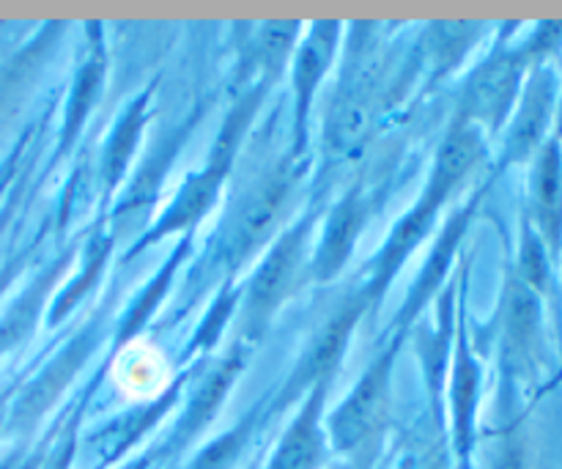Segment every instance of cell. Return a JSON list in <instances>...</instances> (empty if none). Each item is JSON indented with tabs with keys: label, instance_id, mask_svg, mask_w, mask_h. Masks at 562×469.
Returning a JSON list of instances; mask_svg holds the SVG:
<instances>
[{
	"label": "cell",
	"instance_id": "obj_1",
	"mask_svg": "<svg viewBox=\"0 0 562 469\" xmlns=\"http://www.w3.org/2000/svg\"><path fill=\"white\" fill-rule=\"evenodd\" d=\"M530 71V64L519 53L514 38L497 42L492 53L464 80L459 119L477 126L483 135L503 132L505 121L510 119L516 102H519V93Z\"/></svg>",
	"mask_w": 562,
	"mask_h": 469
},
{
	"label": "cell",
	"instance_id": "obj_2",
	"mask_svg": "<svg viewBox=\"0 0 562 469\" xmlns=\"http://www.w3.org/2000/svg\"><path fill=\"white\" fill-rule=\"evenodd\" d=\"M560 110V77L554 66H536L527 75L525 88L519 93L514 113L503 126V146H499V163L525 165L543 148L552 137L554 119Z\"/></svg>",
	"mask_w": 562,
	"mask_h": 469
},
{
	"label": "cell",
	"instance_id": "obj_3",
	"mask_svg": "<svg viewBox=\"0 0 562 469\" xmlns=\"http://www.w3.org/2000/svg\"><path fill=\"white\" fill-rule=\"evenodd\" d=\"M311 236V223H300L285 231L267 258L261 261L258 272L252 275L245 294V333L261 335L269 319L278 313V308L289 300L296 289V275H300L302 258H305V242Z\"/></svg>",
	"mask_w": 562,
	"mask_h": 469
},
{
	"label": "cell",
	"instance_id": "obj_4",
	"mask_svg": "<svg viewBox=\"0 0 562 469\" xmlns=\"http://www.w3.org/2000/svg\"><path fill=\"white\" fill-rule=\"evenodd\" d=\"M398 355V344L379 355L373 366L351 388V395L329 417V437L335 448L355 450L382 428L390 406V388H393V362Z\"/></svg>",
	"mask_w": 562,
	"mask_h": 469
},
{
	"label": "cell",
	"instance_id": "obj_5",
	"mask_svg": "<svg viewBox=\"0 0 562 469\" xmlns=\"http://www.w3.org/2000/svg\"><path fill=\"white\" fill-rule=\"evenodd\" d=\"M503 355L514 373H536L543 357V300L514 272L505 280L499 308Z\"/></svg>",
	"mask_w": 562,
	"mask_h": 469
},
{
	"label": "cell",
	"instance_id": "obj_6",
	"mask_svg": "<svg viewBox=\"0 0 562 469\" xmlns=\"http://www.w3.org/2000/svg\"><path fill=\"white\" fill-rule=\"evenodd\" d=\"M527 174V220L552 258L562 256V137L552 135L530 159Z\"/></svg>",
	"mask_w": 562,
	"mask_h": 469
},
{
	"label": "cell",
	"instance_id": "obj_7",
	"mask_svg": "<svg viewBox=\"0 0 562 469\" xmlns=\"http://www.w3.org/2000/svg\"><path fill=\"white\" fill-rule=\"evenodd\" d=\"M291 198V170L278 168L263 176L261 185L241 201L228 239L231 264H241L278 228Z\"/></svg>",
	"mask_w": 562,
	"mask_h": 469
},
{
	"label": "cell",
	"instance_id": "obj_8",
	"mask_svg": "<svg viewBox=\"0 0 562 469\" xmlns=\"http://www.w3.org/2000/svg\"><path fill=\"white\" fill-rule=\"evenodd\" d=\"M368 302H371V294L355 297V300L346 302V305L329 319L327 327L311 340V346H307V351L302 355V360L296 362L294 373H291L289 384H285V399H294L302 390H313L333 379L340 360H344L346 349H349V340L351 335H355L357 322H360V316L366 313Z\"/></svg>",
	"mask_w": 562,
	"mask_h": 469
},
{
	"label": "cell",
	"instance_id": "obj_9",
	"mask_svg": "<svg viewBox=\"0 0 562 469\" xmlns=\"http://www.w3.org/2000/svg\"><path fill=\"white\" fill-rule=\"evenodd\" d=\"M340 31H344L340 22H316L307 27L300 47L294 49V154L305 148L307 113L322 86V77L327 75L335 58Z\"/></svg>",
	"mask_w": 562,
	"mask_h": 469
},
{
	"label": "cell",
	"instance_id": "obj_10",
	"mask_svg": "<svg viewBox=\"0 0 562 469\" xmlns=\"http://www.w3.org/2000/svg\"><path fill=\"white\" fill-rule=\"evenodd\" d=\"M327 384L329 382H324L311 390V399L305 401L302 412L285 432L269 469H316L322 465L324 445H327V439H324L327 434L322 426V401Z\"/></svg>",
	"mask_w": 562,
	"mask_h": 469
},
{
	"label": "cell",
	"instance_id": "obj_11",
	"mask_svg": "<svg viewBox=\"0 0 562 469\" xmlns=\"http://www.w3.org/2000/svg\"><path fill=\"white\" fill-rule=\"evenodd\" d=\"M366 217L368 209L360 190L349 192V196L329 212L327 231H324L322 245H318L316 256H313L311 261L316 278H333V275L344 267L351 247H355L357 234H360L362 223H366Z\"/></svg>",
	"mask_w": 562,
	"mask_h": 469
},
{
	"label": "cell",
	"instance_id": "obj_12",
	"mask_svg": "<svg viewBox=\"0 0 562 469\" xmlns=\"http://www.w3.org/2000/svg\"><path fill=\"white\" fill-rule=\"evenodd\" d=\"M488 33L486 22H437L428 38V53L439 71H450L472 53Z\"/></svg>",
	"mask_w": 562,
	"mask_h": 469
},
{
	"label": "cell",
	"instance_id": "obj_13",
	"mask_svg": "<svg viewBox=\"0 0 562 469\" xmlns=\"http://www.w3.org/2000/svg\"><path fill=\"white\" fill-rule=\"evenodd\" d=\"M300 33V22H263L252 31L247 64L258 71H278V66L294 53Z\"/></svg>",
	"mask_w": 562,
	"mask_h": 469
},
{
	"label": "cell",
	"instance_id": "obj_14",
	"mask_svg": "<svg viewBox=\"0 0 562 469\" xmlns=\"http://www.w3.org/2000/svg\"><path fill=\"white\" fill-rule=\"evenodd\" d=\"M521 283L530 291H536L541 300H547L549 291L554 283V258L549 247L543 245L541 236L530 228L521 225V242H519V258H516V269H510Z\"/></svg>",
	"mask_w": 562,
	"mask_h": 469
},
{
	"label": "cell",
	"instance_id": "obj_15",
	"mask_svg": "<svg viewBox=\"0 0 562 469\" xmlns=\"http://www.w3.org/2000/svg\"><path fill=\"white\" fill-rule=\"evenodd\" d=\"M115 377H119L121 388L151 395L154 390L162 388L168 373H165L162 357L151 346H140V349H126L121 355L119 366H115Z\"/></svg>",
	"mask_w": 562,
	"mask_h": 469
},
{
	"label": "cell",
	"instance_id": "obj_16",
	"mask_svg": "<svg viewBox=\"0 0 562 469\" xmlns=\"http://www.w3.org/2000/svg\"><path fill=\"white\" fill-rule=\"evenodd\" d=\"M477 388H481V366L470 355V346L461 340L459 357H456V377H453V406L456 423H459L461 439L470 437L472 415L477 404Z\"/></svg>",
	"mask_w": 562,
	"mask_h": 469
},
{
	"label": "cell",
	"instance_id": "obj_17",
	"mask_svg": "<svg viewBox=\"0 0 562 469\" xmlns=\"http://www.w3.org/2000/svg\"><path fill=\"white\" fill-rule=\"evenodd\" d=\"M241 362H245L241 360V351H234V355H228L225 360H220V366L209 373V379L201 384V390H198L190 417H187L190 426H201V423L209 421V415H212L220 406V401L225 399V393H228V388L234 384V379L239 377Z\"/></svg>",
	"mask_w": 562,
	"mask_h": 469
},
{
	"label": "cell",
	"instance_id": "obj_18",
	"mask_svg": "<svg viewBox=\"0 0 562 469\" xmlns=\"http://www.w3.org/2000/svg\"><path fill=\"white\" fill-rule=\"evenodd\" d=\"M514 42L519 53L525 55L527 64H530V69L549 66V60L562 53V20L536 22L532 27H527L525 36L514 38Z\"/></svg>",
	"mask_w": 562,
	"mask_h": 469
},
{
	"label": "cell",
	"instance_id": "obj_19",
	"mask_svg": "<svg viewBox=\"0 0 562 469\" xmlns=\"http://www.w3.org/2000/svg\"><path fill=\"white\" fill-rule=\"evenodd\" d=\"M140 113H143V102H135L132 104L130 113L124 115V121H121L119 132L113 135V141H110V148H108V174L110 179H119L121 170H124V159L130 157V148L135 146V137L137 132H140Z\"/></svg>",
	"mask_w": 562,
	"mask_h": 469
},
{
	"label": "cell",
	"instance_id": "obj_20",
	"mask_svg": "<svg viewBox=\"0 0 562 469\" xmlns=\"http://www.w3.org/2000/svg\"><path fill=\"white\" fill-rule=\"evenodd\" d=\"M245 437H247V428H239V432L234 434H225L217 445H212V448L198 459L195 469H228L231 461L239 456L241 445H245Z\"/></svg>",
	"mask_w": 562,
	"mask_h": 469
},
{
	"label": "cell",
	"instance_id": "obj_21",
	"mask_svg": "<svg viewBox=\"0 0 562 469\" xmlns=\"http://www.w3.org/2000/svg\"><path fill=\"white\" fill-rule=\"evenodd\" d=\"M494 469H527V450L519 432H508L494 456Z\"/></svg>",
	"mask_w": 562,
	"mask_h": 469
},
{
	"label": "cell",
	"instance_id": "obj_22",
	"mask_svg": "<svg viewBox=\"0 0 562 469\" xmlns=\"http://www.w3.org/2000/svg\"><path fill=\"white\" fill-rule=\"evenodd\" d=\"M16 77H20V66L16 58H0V108L5 104L11 88L16 86Z\"/></svg>",
	"mask_w": 562,
	"mask_h": 469
}]
</instances>
